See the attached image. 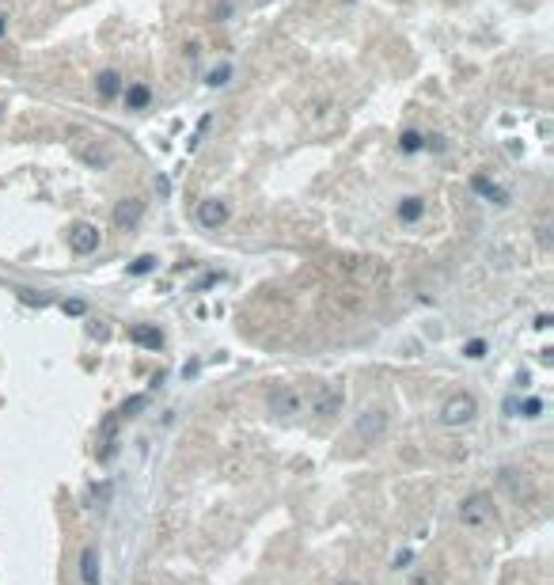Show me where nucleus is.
I'll list each match as a JSON object with an SVG mask.
<instances>
[{
	"label": "nucleus",
	"mask_w": 554,
	"mask_h": 585,
	"mask_svg": "<svg viewBox=\"0 0 554 585\" xmlns=\"http://www.w3.org/2000/svg\"><path fill=\"white\" fill-rule=\"evenodd\" d=\"M20 301H23V304H39V308H46V304H50V296H46V293H34V289H20Z\"/></svg>",
	"instance_id": "5701e85b"
},
{
	"label": "nucleus",
	"mask_w": 554,
	"mask_h": 585,
	"mask_svg": "<svg viewBox=\"0 0 554 585\" xmlns=\"http://www.w3.org/2000/svg\"><path fill=\"white\" fill-rule=\"evenodd\" d=\"M550 323H554V320H550V315H547V312H543V315H539V320H535V327H539V331H547V327H550Z\"/></svg>",
	"instance_id": "c85d7f7f"
},
{
	"label": "nucleus",
	"mask_w": 554,
	"mask_h": 585,
	"mask_svg": "<svg viewBox=\"0 0 554 585\" xmlns=\"http://www.w3.org/2000/svg\"><path fill=\"white\" fill-rule=\"evenodd\" d=\"M232 12H236V4H232V0H217V4H213V20H228Z\"/></svg>",
	"instance_id": "b1692460"
},
{
	"label": "nucleus",
	"mask_w": 554,
	"mask_h": 585,
	"mask_svg": "<svg viewBox=\"0 0 554 585\" xmlns=\"http://www.w3.org/2000/svg\"><path fill=\"white\" fill-rule=\"evenodd\" d=\"M145 407H148V395H133V399H129V403L118 411V418H133L137 411H145Z\"/></svg>",
	"instance_id": "412c9836"
},
{
	"label": "nucleus",
	"mask_w": 554,
	"mask_h": 585,
	"mask_svg": "<svg viewBox=\"0 0 554 585\" xmlns=\"http://www.w3.org/2000/svg\"><path fill=\"white\" fill-rule=\"evenodd\" d=\"M121 88H126V80H121V72H118V69H103V72H95V96L103 99V103H114V99L121 96Z\"/></svg>",
	"instance_id": "f8f14e48"
},
{
	"label": "nucleus",
	"mask_w": 554,
	"mask_h": 585,
	"mask_svg": "<svg viewBox=\"0 0 554 585\" xmlns=\"http://www.w3.org/2000/svg\"><path fill=\"white\" fill-rule=\"evenodd\" d=\"M80 581L84 585H99L103 581V574H99V547H84L80 551Z\"/></svg>",
	"instance_id": "4468645a"
},
{
	"label": "nucleus",
	"mask_w": 554,
	"mask_h": 585,
	"mask_svg": "<svg viewBox=\"0 0 554 585\" xmlns=\"http://www.w3.org/2000/svg\"><path fill=\"white\" fill-rule=\"evenodd\" d=\"M156 266H159L156 255H137L133 263H129V277H145V274H152Z\"/></svg>",
	"instance_id": "a211bd4d"
},
{
	"label": "nucleus",
	"mask_w": 554,
	"mask_h": 585,
	"mask_svg": "<svg viewBox=\"0 0 554 585\" xmlns=\"http://www.w3.org/2000/svg\"><path fill=\"white\" fill-rule=\"evenodd\" d=\"M471 190L478 194V198H486L490 206H509V190L501 187V183H494L490 175H471Z\"/></svg>",
	"instance_id": "1a4fd4ad"
},
{
	"label": "nucleus",
	"mask_w": 554,
	"mask_h": 585,
	"mask_svg": "<svg viewBox=\"0 0 554 585\" xmlns=\"http://www.w3.org/2000/svg\"><path fill=\"white\" fill-rule=\"evenodd\" d=\"M156 194H159V198H167V194H171V183H167L164 175H156Z\"/></svg>",
	"instance_id": "bb28decb"
},
{
	"label": "nucleus",
	"mask_w": 554,
	"mask_h": 585,
	"mask_svg": "<svg viewBox=\"0 0 554 585\" xmlns=\"http://www.w3.org/2000/svg\"><path fill=\"white\" fill-rule=\"evenodd\" d=\"M69 251L72 255H95L99 251V228L91 221H72L69 225Z\"/></svg>",
	"instance_id": "20e7f679"
},
{
	"label": "nucleus",
	"mask_w": 554,
	"mask_h": 585,
	"mask_svg": "<svg viewBox=\"0 0 554 585\" xmlns=\"http://www.w3.org/2000/svg\"><path fill=\"white\" fill-rule=\"evenodd\" d=\"M410 563H414V551H399L395 563H391V570H410Z\"/></svg>",
	"instance_id": "393cba45"
},
{
	"label": "nucleus",
	"mask_w": 554,
	"mask_h": 585,
	"mask_svg": "<svg viewBox=\"0 0 554 585\" xmlns=\"http://www.w3.org/2000/svg\"><path fill=\"white\" fill-rule=\"evenodd\" d=\"M463 357H467V361H482V357H486V338L463 342Z\"/></svg>",
	"instance_id": "aec40b11"
},
{
	"label": "nucleus",
	"mask_w": 554,
	"mask_h": 585,
	"mask_svg": "<svg viewBox=\"0 0 554 585\" xmlns=\"http://www.w3.org/2000/svg\"><path fill=\"white\" fill-rule=\"evenodd\" d=\"M478 414V403L471 392H456L448 395L444 403H440V426H448V430H463V426H471Z\"/></svg>",
	"instance_id": "f257e3e1"
},
{
	"label": "nucleus",
	"mask_w": 554,
	"mask_h": 585,
	"mask_svg": "<svg viewBox=\"0 0 554 585\" xmlns=\"http://www.w3.org/2000/svg\"><path fill=\"white\" fill-rule=\"evenodd\" d=\"M232 72H236V69H232V61L213 65V69L205 72V88H213V91H217V88H228V84H232Z\"/></svg>",
	"instance_id": "dca6fc26"
},
{
	"label": "nucleus",
	"mask_w": 554,
	"mask_h": 585,
	"mask_svg": "<svg viewBox=\"0 0 554 585\" xmlns=\"http://www.w3.org/2000/svg\"><path fill=\"white\" fill-rule=\"evenodd\" d=\"M399 148L407 156L421 152V148H426V133H421V129H402V133H399Z\"/></svg>",
	"instance_id": "f3484780"
},
{
	"label": "nucleus",
	"mask_w": 554,
	"mask_h": 585,
	"mask_svg": "<svg viewBox=\"0 0 554 585\" xmlns=\"http://www.w3.org/2000/svg\"><path fill=\"white\" fill-rule=\"evenodd\" d=\"M228 217H232V206L224 198H202L198 209H194V221H198L205 232H220L228 225Z\"/></svg>",
	"instance_id": "7ed1b4c3"
},
{
	"label": "nucleus",
	"mask_w": 554,
	"mask_h": 585,
	"mask_svg": "<svg viewBox=\"0 0 554 585\" xmlns=\"http://www.w3.org/2000/svg\"><path fill=\"white\" fill-rule=\"evenodd\" d=\"M140 217H145V198H137V194H133V198H121L118 206H114V225L121 232H129Z\"/></svg>",
	"instance_id": "9b49d317"
},
{
	"label": "nucleus",
	"mask_w": 554,
	"mask_h": 585,
	"mask_svg": "<svg viewBox=\"0 0 554 585\" xmlns=\"http://www.w3.org/2000/svg\"><path fill=\"white\" fill-rule=\"evenodd\" d=\"M61 308H65V315H84V312H88V304H84V301H65Z\"/></svg>",
	"instance_id": "a878e982"
},
{
	"label": "nucleus",
	"mask_w": 554,
	"mask_h": 585,
	"mask_svg": "<svg viewBox=\"0 0 554 585\" xmlns=\"http://www.w3.org/2000/svg\"><path fill=\"white\" fill-rule=\"evenodd\" d=\"M543 407H547V403H543L539 395H528V399H520V411H516V414H520V418H543Z\"/></svg>",
	"instance_id": "6ab92c4d"
},
{
	"label": "nucleus",
	"mask_w": 554,
	"mask_h": 585,
	"mask_svg": "<svg viewBox=\"0 0 554 585\" xmlns=\"http://www.w3.org/2000/svg\"><path fill=\"white\" fill-rule=\"evenodd\" d=\"M266 407H270V414L274 418H293L300 414V407H304V399H300L296 388H289V384H277L274 392L266 395Z\"/></svg>",
	"instance_id": "39448f33"
},
{
	"label": "nucleus",
	"mask_w": 554,
	"mask_h": 585,
	"mask_svg": "<svg viewBox=\"0 0 554 585\" xmlns=\"http://www.w3.org/2000/svg\"><path fill=\"white\" fill-rule=\"evenodd\" d=\"M383 433H388V411L383 407H369V411H361L357 418V438L364 445H376Z\"/></svg>",
	"instance_id": "0eeeda50"
},
{
	"label": "nucleus",
	"mask_w": 554,
	"mask_h": 585,
	"mask_svg": "<svg viewBox=\"0 0 554 585\" xmlns=\"http://www.w3.org/2000/svg\"><path fill=\"white\" fill-rule=\"evenodd\" d=\"M129 338H133L137 346H145V350L164 346V331H159L156 323H137V327H129Z\"/></svg>",
	"instance_id": "2eb2a0df"
},
{
	"label": "nucleus",
	"mask_w": 554,
	"mask_h": 585,
	"mask_svg": "<svg viewBox=\"0 0 554 585\" xmlns=\"http://www.w3.org/2000/svg\"><path fill=\"white\" fill-rule=\"evenodd\" d=\"M0 118H4V103H0Z\"/></svg>",
	"instance_id": "2f4dec72"
},
{
	"label": "nucleus",
	"mask_w": 554,
	"mask_h": 585,
	"mask_svg": "<svg viewBox=\"0 0 554 585\" xmlns=\"http://www.w3.org/2000/svg\"><path fill=\"white\" fill-rule=\"evenodd\" d=\"M342 407H345V392H342L338 384H319V388H315V395H312V414L334 418V414H342Z\"/></svg>",
	"instance_id": "423d86ee"
},
{
	"label": "nucleus",
	"mask_w": 554,
	"mask_h": 585,
	"mask_svg": "<svg viewBox=\"0 0 554 585\" xmlns=\"http://www.w3.org/2000/svg\"><path fill=\"white\" fill-rule=\"evenodd\" d=\"M516 411H520V399H505V414L516 418Z\"/></svg>",
	"instance_id": "cd10ccee"
},
{
	"label": "nucleus",
	"mask_w": 554,
	"mask_h": 585,
	"mask_svg": "<svg viewBox=\"0 0 554 585\" xmlns=\"http://www.w3.org/2000/svg\"><path fill=\"white\" fill-rule=\"evenodd\" d=\"M77 160L88 164L91 171H107V167L114 164V156H110V148L103 145V141H91V137H84V141H77Z\"/></svg>",
	"instance_id": "6e6552de"
},
{
	"label": "nucleus",
	"mask_w": 554,
	"mask_h": 585,
	"mask_svg": "<svg viewBox=\"0 0 554 585\" xmlns=\"http://www.w3.org/2000/svg\"><path fill=\"white\" fill-rule=\"evenodd\" d=\"M8 34V12H0V39Z\"/></svg>",
	"instance_id": "c756f323"
},
{
	"label": "nucleus",
	"mask_w": 554,
	"mask_h": 585,
	"mask_svg": "<svg viewBox=\"0 0 554 585\" xmlns=\"http://www.w3.org/2000/svg\"><path fill=\"white\" fill-rule=\"evenodd\" d=\"M490 521H494V498L486 490H475V494L459 501V525L463 528H482Z\"/></svg>",
	"instance_id": "f03ea898"
},
{
	"label": "nucleus",
	"mask_w": 554,
	"mask_h": 585,
	"mask_svg": "<svg viewBox=\"0 0 554 585\" xmlns=\"http://www.w3.org/2000/svg\"><path fill=\"white\" fill-rule=\"evenodd\" d=\"M255 4H266V0H255Z\"/></svg>",
	"instance_id": "473e14b6"
},
{
	"label": "nucleus",
	"mask_w": 554,
	"mask_h": 585,
	"mask_svg": "<svg viewBox=\"0 0 554 585\" xmlns=\"http://www.w3.org/2000/svg\"><path fill=\"white\" fill-rule=\"evenodd\" d=\"M121 103H126V110H148L152 107V84H145V80H129L126 88H121Z\"/></svg>",
	"instance_id": "9d476101"
},
{
	"label": "nucleus",
	"mask_w": 554,
	"mask_h": 585,
	"mask_svg": "<svg viewBox=\"0 0 554 585\" xmlns=\"http://www.w3.org/2000/svg\"><path fill=\"white\" fill-rule=\"evenodd\" d=\"M338 585H361V581H338Z\"/></svg>",
	"instance_id": "7c9ffc66"
},
{
	"label": "nucleus",
	"mask_w": 554,
	"mask_h": 585,
	"mask_svg": "<svg viewBox=\"0 0 554 585\" xmlns=\"http://www.w3.org/2000/svg\"><path fill=\"white\" fill-rule=\"evenodd\" d=\"M444 148H448V137H440V133H429L426 137V148H421V152H444Z\"/></svg>",
	"instance_id": "4be33fe9"
},
{
	"label": "nucleus",
	"mask_w": 554,
	"mask_h": 585,
	"mask_svg": "<svg viewBox=\"0 0 554 585\" xmlns=\"http://www.w3.org/2000/svg\"><path fill=\"white\" fill-rule=\"evenodd\" d=\"M395 217H399V225H418V221L426 217V198H421V194H407V198H399Z\"/></svg>",
	"instance_id": "ddd939ff"
}]
</instances>
